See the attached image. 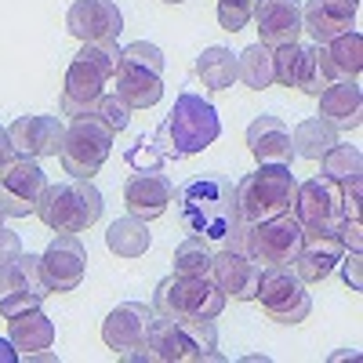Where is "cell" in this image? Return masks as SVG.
<instances>
[{
    "instance_id": "obj_1",
    "label": "cell",
    "mask_w": 363,
    "mask_h": 363,
    "mask_svg": "<svg viewBox=\"0 0 363 363\" xmlns=\"http://www.w3.org/2000/svg\"><path fill=\"white\" fill-rule=\"evenodd\" d=\"M174 207H178V222L189 236H203L229 251H244L247 255V222H240L236 215V196H233V182L222 174H200L189 178L186 186L174 189Z\"/></svg>"
},
{
    "instance_id": "obj_2",
    "label": "cell",
    "mask_w": 363,
    "mask_h": 363,
    "mask_svg": "<svg viewBox=\"0 0 363 363\" xmlns=\"http://www.w3.org/2000/svg\"><path fill=\"white\" fill-rule=\"evenodd\" d=\"M218 135H222L218 109L207 99L193 95V91H182L171 113L164 116V124L153 131V142L164 160H186V157L203 153L207 145H215Z\"/></svg>"
},
{
    "instance_id": "obj_3",
    "label": "cell",
    "mask_w": 363,
    "mask_h": 363,
    "mask_svg": "<svg viewBox=\"0 0 363 363\" xmlns=\"http://www.w3.org/2000/svg\"><path fill=\"white\" fill-rule=\"evenodd\" d=\"M149 352L157 363H203L222 359L218 352V327L203 316H153L149 323Z\"/></svg>"
},
{
    "instance_id": "obj_4",
    "label": "cell",
    "mask_w": 363,
    "mask_h": 363,
    "mask_svg": "<svg viewBox=\"0 0 363 363\" xmlns=\"http://www.w3.org/2000/svg\"><path fill=\"white\" fill-rule=\"evenodd\" d=\"M120 66V48L116 44H84L80 55L66 69L62 84V116H95L99 99L106 95V84L113 80Z\"/></svg>"
},
{
    "instance_id": "obj_5",
    "label": "cell",
    "mask_w": 363,
    "mask_h": 363,
    "mask_svg": "<svg viewBox=\"0 0 363 363\" xmlns=\"http://www.w3.org/2000/svg\"><path fill=\"white\" fill-rule=\"evenodd\" d=\"M236 196V215L240 222H265L272 215L294 211V196H298V178L291 174L287 164H258V171L244 174L233 186Z\"/></svg>"
},
{
    "instance_id": "obj_6",
    "label": "cell",
    "mask_w": 363,
    "mask_h": 363,
    "mask_svg": "<svg viewBox=\"0 0 363 363\" xmlns=\"http://www.w3.org/2000/svg\"><path fill=\"white\" fill-rule=\"evenodd\" d=\"M102 193L95 189L91 178H73V182H58L48 186L40 203H37V218L55 229V233H84L102 218Z\"/></svg>"
},
{
    "instance_id": "obj_7",
    "label": "cell",
    "mask_w": 363,
    "mask_h": 363,
    "mask_svg": "<svg viewBox=\"0 0 363 363\" xmlns=\"http://www.w3.org/2000/svg\"><path fill=\"white\" fill-rule=\"evenodd\" d=\"M225 309V291L207 277H182L171 272L157 284L153 294V313L157 316H203V320H218Z\"/></svg>"
},
{
    "instance_id": "obj_8",
    "label": "cell",
    "mask_w": 363,
    "mask_h": 363,
    "mask_svg": "<svg viewBox=\"0 0 363 363\" xmlns=\"http://www.w3.org/2000/svg\"><path fill=\"white\" fill-rule=\"evenodd\" d=\"M255 301L272 323H301L313 313V298L291 265H265L258 277Z\"/></svg>"
},
{
    "instance_id": "obj_9",
    "label": "cell",
    "mask_w": 363,
    "mask_h": 363,
    "mask_svg": "<svg viewBox=\"0 0 363 363\" xmlns=\"http://www.w3.org/2000/svg\"><path fill=\"white\" fill-rule=\"evenodd\" d=\"M113 131L102 124L99 116H77L66 128V142H62V167L73 178H95L102 171V164L113 153Z\"/></svg>"
},
{
    "instance_id": "obj_10",
    "label": "cell",
    "mask_w": 363,
    "mask_h": 363,
    "mask_svg": "<svg viewBox=\"0 0 363 363\" xmlns=\"http://www.w3.org/2000/svg\"><path fill=\"white\" fill-rule=\"evenodd\" d=\"M301 240H306V225L298 222L294 211H284V215L247 225V255L258 265H294Z\"/></svg>"
},
{
    "instance_id": "obj_11",
    "label": "cell",
    "mask_w": 363,
    "mask_h": 363,
    "mask_svg": "<svg viewBox=\"0 0 363 363\" xmlns=\"http://www.w3.org/2000/svg\"><path fill=\"white\" fill-rule=\"evenodd\" d=\"M48 189V174L40 167V160L29 157H11L0 167V211L8 218H29L37 215V203Z\"/></svg>"
},
{
    "instance_id": "obj_12",
    "label": "cell",
    "mask_w": 363,
    "mask_h": 363,
    "mask_svg": "<svg viewBox=\"0 0 363 363\" xmlns=\"http://www.w3.org/2000/svg\"><path fill=\"white\" fill-rule=\"evenodd\" d=\"M87 272V251L80 244L77 233H58L48 251L40 255V280L48 287V294H66L77 291L84 284Z\"/></svg>"
},
{
    "instance_id": "obj_13",
    "label": "cell",
    "mask_w": 363,
    "mask_h": 363,
    "mask_svg": "<svg viewBox=\"0 0 363 363\" xmlns=\"http://www.w3.org/2000/svg\"><path fill=\"white\" fill-rule=\"evenodd\" d=\"M294 215L306 229H338L345 211H342V186L330 182L323 174L309 178L298 186V196H294Z\"/></svg>"
},
{
    "instance_id": "obj_14",
    "label": "cell",
    "mask_w": 363,
    "mask_h": 363,
    "mask_svg": "<svg viewBox=\"0 0 363 363\" xmlns=\"http://www.w3.org/2000/svg\"><path fill=\"white\" fill-rule=\"evenodd\" d=\"M66 26L84 44H116L124 33V15L113 0H73Z\"/></svg>"
},
{
    "instance_id": "obj_15",
    "label": "cell",
    "mask_w": 363,
    "mask_h": 363,
    "mask_svg": "<svg viewBox=\"0 0 363 363\" xmlns=\"http://www.w3.org/2000/svg\"><path fill=\"white\" fill-rule=\"evenodd\" d=\"M345 258V244L338 229H306V240H301V251L294 258V272L301 284H323L330 272H335Z\"/></svg>"
},
{
    "instance_id": "obj_16",
    "label": "cell",
    "mask_w": 363,
    "mask_h": 363,
    "mask_svg": "<svg viewBox=\"0 0 363 363\" xmlns=\"http://www.w3.org/2000/svg\"><path fill=\"white\" fill-rule=\"evenodd\" d=\"M8 138L15 145L18 157L29 160H44V157H58L62 153V142H66V124L58 116H18L15 124L8 128Z\"/></svg>"
},
{
    "instance_id": "obj_17",
    "label": "cell",
    "mask_w": 363,
    "mask_h": 363,
    "mask_svg": "<svg viewBox=\"0 0 363 363\" xmlns=\"http://www.w3.org/2000/svg\"><path fill=\"white\" fill-rule=\"evenodd\" d=\"M356 11L359 0H306L301 4V33H309L313 44H330L352 29Z\"/></svg>"
},
{
    "instance_id": "obj_18",
    "label": "cell",
    "mask_w": 363,
    "mask_h": 363,
    "mask_svg": "<svg viewBox=\"0 0 363 363\" xmlns=\"http://www.w3.org/2000/svg\"><path fill=\"white\" fill-rule=\"evenodd\" d=\"M153 306H145V301H124V306H116L106 320H102V342L120 356L128 349H138L145 345L149 338V323H153Z\"/></svg>"
},
{
    "instance_id": "obj_19",
    "label": "cell",
    "mask_w": 363,
    "mask_h": 363,
    "mask_svg": "<svg viewBox=\"0 0 363 363\" xmlns=\"http://www.w3.org/2000/svg\"><path fill=\"white\" fill-rule=\"evenodd\" d=\"M174 196V182L160 171H135L124 182V203H128V215L142 218V222H153L160 218L167 203Z\"/></svg>"
},
{
    "instance_id": "obj_20",
    "label": "cell",
    "mask_w": 363,
    "mask_h": 363,
    "mask_svg": "<svg viewBox=\"0 0 363 363\" xmlns=\"http://www.w3.org/2000/svg\"><path fill=\"white\" fill-rule=\"evenodd\" d=\"M258 26V44L280 48V44H298L301 37V4L298 0H255L251 11Z\"/></svg>"
},
{
    "instance_id": "obj_21",
    "label": "cell",
    "mask_w": 363,
    "mask_h": 363,
    "mask_svg": "<svg viewBox=\"0 0 363 363\" xmlns=\"http://www.w3.org/2000/svg\"><path fill=\"white\" fill-rule=\"evenodd\" d=\"M258 277H262V265L251 255H244V251L222 247L215 258H211V280L225 291V298L233 294L236 301H255Z\"/></svg>"
},
{
    "instance_id": "obj_22",
    "label": "cell",
    "mask_w": 363,
    "mask_h": 363,
    "mask_svg": "<svg viewBox=\"0 0 363 363\" xmlns=\"http://www.w3.org/2000/svg\"><path fill=\"white\" fill-rule=\"evenodd\" d=\"M320 116L338 131H356L363 124V91L359 80H338L320 91Z\"/></svg>"
},
{
    "instance_id": "obj_23",
    "label": "cell",
    "mask_w": 363,
    "mask_h": 363,
    "mask_svg": "<svg viewBox=\"0 0 363 363\" xmlns=\"http://www.w3.org/2000/svg\"><path fill=\"white\" fill-rule=\"evenodd\" d=\"M247 149L255 153L258 164H287L291 167V157H294V145H291V131L284 128L280 116H255L251 128H247Z\"/></svg>"
},
{
    "instance_id": "obj_24",
    "label": "cell",
    "mask_w": 363,
    "mask_h": 363,
    "mask_svg": "<svg viewBox=\"0 0 363 363\" xmlns=\"http://www.w3.org/2000/svg\"><path fill=\"white\" fill-rule=\"evenodd\" d=\"M116 87H113V95L131 106V109H153L160 99H164V80L160 73H149L142 66H131V62H120L116 73H113Z\"/></svg>"
},
{
    "instance_id": "obj_25",
    "label": "cell",
    "mask_w": 363,
    "mask_h": 363,
    "mask_svg": "<svg viewBox=\"0 0 363 363\" xmlns=\"http://www.w3.org/2000/svg\"><path fill=\"white\" fill-rule=\"evenodd\" d=\"M323 62H327L330 84L359 80V73H363V37L356 33V29H349V33H342L330 44H323Z\"/></svg>"
},
{
    "instance_id": "obj_26",
    "label": "cell",
    "mask_w": 363,
    "mask_h": 363,
    "mask_svg": "<svg viewBox=\"0 0 363 363\" xmlns=\"http://www.w3.org/2000/svg\"><path fill=\"white\" fill-rule=\"evenodd\" d=\"M8 338L22 356L40 352V349H51V342H55V323L44 316V309H29V313H18L8 320Z\"/></svg>"
},
{
    "instance_id": "obj_27",
    "label": "cell",
    "mask_w": 363,
    "mask_h": 363,
    "mask_svg": "<svg viewBox=\"0 0 363 363\" xmlns=\"http://www.w3.org/2000/svg\"><path fill=\"white\" fill-rule=\"evenodd\" d=\"M22 291L48 294V287L40 280V255H26L22 251L15 262L0 265V301L11 298V294H22Z\"/></svg>"
},
{
    "instance_id": "obj_28",
    "label": "cell",
    "mask_w": 363,
    "mask_h": 363,
    "mask_svg": "<svg viewBox=\"0 0 363 363\" xmlns=\"http://www.w3.org/2000/svg\"><path fill=\"white\" fill-rule=\"evenodd\" d=\"M196 77L203 80L207 91H229L240 80L236 55L229 48H203V55L196 58Z\"/></svg>"
},
{
    "instance_id": "obj_29",
    "label": "cell",
    "mask_w": 363,
    "mask_h": 363,
    "mask_svg": "<svg viewBox=\"0 0 363 363\" xmlns=\"http://www.w3.org/2000/svg\"><path fill=\"white\" fill-rule=\"evenodd\" d=\"M335 142H338V128H330L323 116H309V120H301V124L294 128V135H291L294 157H301V160H320V157H323Z\"/></svg>"
},
{
    "instance_id": "obj_30",
    "label": "cell",
    "mask_w": 363,
    "mask_h": 363,
    "mask_svg": "<svg viewBox=\"0 0 363 363\" xmlns=\"http://www.w3.org/2000/svg\"><path fill=\"white\" fill-rule=\"evenodd\" d=\"M106 247L116 255V258H142L149 251V229L142 218L128 215V218H116L109 229H106Z\"/></svg>"
},
{
    "instance_id": "obj_31",
    "label": "cell",
    "mask_w": 363,
    "mask_h": 363,
    "mask_svg": "<svg viewBox=\"0 0 363 363\" xmlns=\"http://www.w3.org/2000/svg\"><path fill=\"white\" fill-rule=\"evenodd\" d=\"M236 69H240V80H244L251 91H262L269 84H277V73H272V48L265 44H251L236 55Z\"/></svg>"
},
{
    "instance_id": "obj_32",
    "label": "cell",
    "mask_w": 363,
    "mask_h": 363,
    "mask_svg": "<svg viewBox=\"0 0 363 363\" xmlns=\"http://www.w3.org/2000/svg\"><path fill=\"white\" fill-rule=\"evenodd\" d=\"M320 167H323V178L330 182H349V178H359L363 174V153H359V145H342L335 142L327 149V153L320 157Z\"/></svg>"
},
{
    "instance_id": "obj_33",
    "label": "cell",
    "mask_w": 363,
    "mask_h": 363,
    "mask_svg": "<svg viewBox=\"0 0 363 363\" xmlns=\"http://www.w3.org/2000/svg\"><path fill=\"white\" fill-rule=\"evenodd\" d=\"M327 84H330V77H327V62H323V44L301 48V62H298V80H294V87L306 91L309 99H316Z\"/></svg>"
},
{
    "instance_id": "obj_34",
    "label": "cell",
    "mask_w": 363,
    "mask_h": 363,
    "mask_svg": "<svg viewBox=\"0 0 363 363\" xmlns=\"http://www.w3.org/2000/svg\"><path fill=\"white\" fill-rule=\"evenodd\" d=\"M211 258H215V251L207 247V240L203 236H189L186 244L174 247V272H182V277H207Z\"/></svg>"
},
{
    "instance_id": "obj_35",
    "label": "cell",
    "mask_w": 363,
    "mask_h": 363,
    "mask_svg": "<svg viewBox=\"0 0 363 363\" xmlns=\"http://www.w3.org/2000/svg\"><path fill=\"white\" fill-rule=\"evenodd\" d=\"M298 62H301V44H280V48H272V73H277V84L280 87H294Z\"/></svg>"
},
{
    "instance_id": "obj_36",
    "label": "cell",
    "mask_w": 363,
    "mask_h": 363,
    "mask_svg": "<svg viewBox=\"0 0 363 363\" xmlns=\"http://www.w3.org/2000/svg\"><path fill=\"white\" fill-rule=\"evenodd\" d=\"M120 62H131V66H142L149 73H164V51L149 40H135L128 48H120Z\"/></svg>"
},
{
    "instance_id": "obj_37",
    "label": "cell",
    "mask_w": 363,
    "mask_h": 363,
    "mask_svg": "<svg viewBox=\"0 0 363 363\" xmlns=\"http://www.w3.org/2000/svg\"><path fill=\"white\" fill-rule=\"evenodd\" d=\"M95 116L113 135H120V131H128V124H131V106H124L116 95H102L99 106H95Z\"/></svg>"
},
{
    "instance_id": "obj_38",
    "label": "cell",
    "mask_w": 363,
    "mask_h": 363,
    "mask_svg": "<svg viewBox=\"0 0 363 363\" xmlns=\"http://www.w3.org/2000/svg\"><path fill=\"white\" fill-rule=\"evenodd\" d=\"M124 160L135 167V171H160L164 167V157H160V149H157V142H153V135H142L128 153H124Z\"/></svg>"
},
{
    "instance_id": "obj_39",
    "label": "cell",
    "mask_w": 363,
    "mask_h": 363,
    "mask_svg": "<svg viewBox=\"0 0 363 363\" xmlns=\"http://www.w3.org/2000/svg\"><path fill=\"white\" fill-rule=\"evenodd\" d=\"M251 11H255V0H218V22L229 33H240L251 22Z\"/></svg>"
},
{
    "instance_id": "obj_40",
    "label": "cell",
    "mask_w": 363,
    "mask_h": 363,
    "mask_svg": "<svg viewBox=\"0 0 363 363\" xmlns=\"http://www.w3.org/2000/svg\"><path fill=\"white\" fill-rule=\"evenodd\" d=\"M44 298H48V294H37V291H22V294H11V298H4V301H0V316H4V320H11V316H18V313H29V309H44Z\"/></svg>"
},
{
    "instance_id": "obj_41",
    "label": "cell",
    "mask_w": 363,
    "mask_h": 363,
    "mask_svg": "<svg viewBox=\"0 0 363 363\" xmlns=\"http://www.w3.org/2000/svg\"><path fill=\"white\" fill-rule=\"evenodd\" d=\"M18 255H22V240H18V233L0 229V265H4V262H15Z\"/></svg>"
},
{
    "instance_id": "obj_42",
    "label": "cell",
    "mask_w": 363,
    "mask_h": 363,
    "mask_svg": "<svg viewBox=\"0 0 363 363\" xmlns=\"http://www.w3.org/2000/svg\"><path fill=\"white\" fill-rule=\"evenodd\" d=\"M345 265V280L352 284V291H359V251H349V262L342 258Z\"/></svg>"
},
{
    "instance_id": "obj_43",
    "label": "cell",
    "mask_w": 363,
    "mask_h": 363,
    "mask_svg": "<svg viewBox=\"0 0 363 363\" xmlns=\"http://www.w3.org/2000/svg\"><path fill=\"white\" fill-rule=\"evenodd\" d=\"M11 157H15V145H11V138H8V128H0V167H4Z\"/></svg>"
},
{
    "instance_id": "obj_44",
    "label": "cell",
    "mask_w": 363,
    "mask_h": 363,
    "mask_svg": "<svg viewBox=\"0 0 363 363\" xmlns=\"http://www.w3.org/2000/svg\"><path fill=\"white\" fill-rule=\"evenodd\" d=\"M18 359V349L11 345V338H0V363H15Z\"/></svg>"
},
{
    "instance_id": "obj_45",
    "label": "cell",
    "mask_w": 363,
    "mask_h": 363,
    "mask_svg": "<svg viewBox=\"0 0 363 363\" xmlns=\"http://www.w3.org/2000/svg\"><path fill=\"white\" fill-rule=\"evenodd\" d=\"M4 218H8V215H4V211H0V229H4Z\"/></svg>"
},
{
    "instance_id": "obj_46",
    "label": "cell",
    "mask_w": 363,
    "mask_h": 363,
    "mask_svg": "<svg viewBox=\"0 0 363 363\" xmlns=\"http://www.w3.org/2000/svg\"><path fill=\"white\" fill-rule=\"evenodd\" d=\"M164 4H182V0H164Z\"/></svg>"
}]
</instances>
